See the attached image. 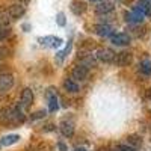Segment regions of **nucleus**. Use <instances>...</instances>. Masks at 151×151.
Here are the masks:
<instances>
[{
  "instance_id": "nucleus-11",
  "label": "nucleus",
  "mask_w": 151,
  "mask_h": 151,
  "mask_svg": "<svg viewBox=\"0 0 151 151\" xmlns=\"http://www.w3.org/2000/svg\"><path fill=\"white\" fill-rule=\"evenodd\" d=\"M113 8H115L113 2L103 0V2H100V3L95 6V12H97V14H100V15H106V14H109V12L113 11Z\"/></svg>"
},
{
  "instance_id": "nucleus-26",
  "label": "nucleus",
  "mask_w": 151,
  "mask_h": 151,
  "mask_svg": "<svg viewBox=\"0 0 151 151\" xmlns=\"http://www.w3.org/2000/svg\"><path fill=\"white\" fill-rule=\"evenodd\" d=\"M45 110H38V112H35L33 115H32V121H35V119H40V118H44L45 116Z\"/></svg>"
},
{
  "instance_id": "nucleus-32",
  "label": "nucleus",
  "mask_w": 151,
  "mask_h": 151,
  "mask_svg": "<svg viewBox=\"0 0 151 151\" xmlns=\"http://www.w3.org/2000/svg\"><path fill=\"white\" fill-rule=\"evenodd\" d=\"M74 151H86V150H85V148H76Z\"/></svg>"
},
{
  "instance_id": "nucleus-13",
  "label": "nucleus",
  "mask_w": 151,
  "mask_h": 151,
  "mask_svg": "<svg viewBox=\"0 0 151 151\" xmlns=\"http://www.w3.org/2000/svg\"><path fill=\"white\" fill-rule=\"evenodd\" d=\"M70 9H71L73 14H76V15H82V14H85V11H86V3L82 2V0H73Z\"/></svg>"
},
{
  "instance_id": "nucleus-9",
  "label": "nucleus",
  "mask_w": 151,
  "mask_h": 151,
  "mask_svg": "<svg viewBox=\"0 0 151 151\" xmlns=\"http://www.w3.org/2000/svg\"><path fill=\"white\" fill-rule=\"evenodd\" d=\"M47 98H48V112H56L59 109V103H58V94L53 88H50L47 91Z\"/></svg>"
},
{
  "instance_id": "nucleus-33",
  "label": "nucleus",
  "mask_w": 151,
  "mask_h": 151,
  "mask_svg": "<svg viewBox=\"0 0 151 151\" xmlns=\"http://www.w3.org/2000/svg\"><path fill=\"white\" fill-rule=\"evenodd\" d=\"M92 2H103V0H92Z\"/></svg>"
},
{
  "instance_id": "nucleus-25",
  "label": "nucleus",
  "mask_w": 151,
  "mask_h": 151,
  "mask_svg": "<svg viewBox=\"0 0 151 151\" xmlns=\"http://www.w3.org/2000/svg\"><path fill=\"white\" fill-rule=\"evenodd\" d=\"M11 33L9 27H0V40H5V38H8Z\"/></svg>"
},
{
  "instance_id": "nucleus-1",
  "label": "nucleus",
  "mask_w": 151,
  "mask_h": 151,
  "mask_svg": "<svg viewBox=\"0 0 151 151\" xmlns=\"http://www.w3.org/2000/svg\"><path fill=\"white\" fill-rule=\"evenodd\" d=\"M115 56H116V53L113 52L112 48H107V47H104V48H98V50H97V53H95L97 60L104 62V64H112V62L115 60Z\"/></svg>"
},
{
  "instance_id": "nucleus-5",
  "label": "nucleus",
  "mask_w": 151,
  "mask_h": 151,
  "mask_svg": "<svg viewBox=\"0 0 151 151\" xmlns=\"http://www.w3.org/2000/svg\"><path fill=\"white\" fill-rule=\"evenodd\" d=\"M33 103V91L30 88H24L21 95H20V107L21 109H27Z\"/></svg>"
},
{
  "instance_id": "nucleus-10",
  "label": "nucleus",
  "mask_w": 151,
  "mask_h": 151,
  "mask_svg": "<svg viewBox=\"0 0 151 151\" xmlns=\"http://www.w3.org/2000/svg\"><path fill=\"white\" fill-rule=\"evenodd\" d=\"M59 130H60V133L64 134L65 137H71V136L74 134V122H73V121H68V119L60 121Z\"/></svg>"
},
{
  "instance_id": "nucleus-23",
  "label": "nucleus",
  "mask_w": 151,
  "mask_h": 151,
  "mask_svg": "<svg viewBox=\"0 0 151 151\" xmlns=\"http://www.w3.org/2000/svg\"><path fill=\"white\" fill-rule=\"evenodd\" d=\"M56 23H58V26H60V27H64L65 24H67V20H65V14H64V12H59V14L56 15Z\"/></svg>"
},
{
  "instance_id": "nucleus-28",
  "label": "nucleus",
  "mask_w": 151,
  "mask_h": 151,
  "mask_svg": "<svg viewBox=\"0 0 151 151\" xmlns=\"http://www.w3.org/2000/svg\"><path fill=\"white\" fill-rule=\"evenodd\" d=\"M17 3H20V5H24V6H26V5L29 3V0H17Z\"/></svg>"
},
{
  "instance_id": "nucleus-21",
  "label": "nucleus",
  "mask_w": 151,
  "mask_h": 151,
  "mask_svg": "<svg viewBox=\"0 0 151 151\" xmlns=\"http://www.w3.org/2000/svg\"><path fill=\"white\" fill-rule=\"evenodd\" d=\"M70 50H71V41L68 42V45L65 47V50H62V52H58V53H56V60L59 62V64H60V62L64 60V58L70 53Z\"/></svg>"
},
{
  "instance_id": "nucleus-30",
  "label": "nucleus",
  "mask_w": 151,
  "mask_h": 151,
  "mask_svg": "<svg viewBox=\"0 0 151 151\" xmlns=\"http://www.w3.org/2000/svg\"><path fill=\"white\" fill-rule=\"evenodd\" d=\"M23 29H24V32H29L30 26H29V24H23Z\"/></svg>"
},
{
  "instance_id": "nucleus-14",
  "label": "nucleus",
  "mask_w": 151,
  "mask_h": 151,
  "mask_svg": "<svg viewBox=\"0 0 151 151\" xmlns=\"http://www.w3.org/2000/svg\"><path fill=\"white\" fill-rule=\"evenodd\" d=\"M133 9L137 11V12H141V14H144V15L147 17V15L151 14V3L147 2V0H141V2H137V3L133 6Z\"/></svg>"
},
{
  "instance_id": "nucleus-16",
  "label": "nucleus",
  "mask_w": 151,
  "mask_h": 151,
  "mask_svg": "<svg viewBox=\"0 0 151 151\" xmlns=\"http://www.w3.org/2000/svg\"><path fill=\"white\" fill-rule=\"evenodd\" d=\"M20 141V134H8V136H3L0 139V145L2 147H9V145H14Z\"/></svg>"
},
{
  "instance_id": "nucleus-24",
  "label": "nucleus",
  "mask_w": 151,
  "mask_h": 151,
  "mask_svg": "<svg viewBox=\"0 0 151 151\" xmlns=\"http://www.w3.org/2000/svg\"><path fill=\"white\" fill-rule=\"evenodd\" d=\"M113 151H134V150L127 144H119V145H116L115 148H113Z\"/></svg>"
},
{
  "instance_id": "nucleus-4",
  "label": "nucleus",
  "mask_w": 151,
  "mask_h": 151,
  "mask_svg": "<svg viewBox=\"0 0 151 151\" xmlns=\"http://www.w3.org/2000/svg\"><path fill=\"white\" fill-rule=\"evenodd\" d=\"M38 42L44 47H52V48H58L64 44V40L59 36H44V38H38Z\"/></svg>"
},
{
  "instance_id": "nucleus-15",
  "label": "nucleus",
  "mask_w": 151,
  "mask_h": 151,
  "mask_svg": "<svg viewBox=\"0 0 151 151\" xmlns=\"http://www.w3.org/2000/svg\"><path fill=\"white\" fill-rule=\"evenodd\" d=\"M95 33L98 36H101V38H107V36H112L113 30H112V27L109 26V24L101 23V24H97L95 26Z\"/></svg>"
},
{
  "instance_id": "nucleus-6",
  "label": "nucleus",
  "mask_w": 151,
  "mask_h": 151,
  "mask_svg": "<svg viewBox=\"0 0 151 151\" xmlns=\"http://www.w3.org/2000/svg\"><path fill=\"white\" fill-rule=\"evenodd\" d=\"M12 86H14V76L0 74V92H8Z\"/></svg>"
},
{
  "instance_id": "nucleus-8",
  "label": "nucleus",
  "mask_w": 151,
  "mask_h": 151,
  "mask_svg": "<svg viewBox=\"0 0 151 151\" xmlns=\"http://www.w3.org/2000/svg\"><path fill=\"white\" fill-rule=\"evenodd\" d=\"M132 60H133V56H132L130 52H121L115 56V60L113 62H115L118 67H127Z\"/></svg>"
},
{
  "instance_id": "nucleus-3",
  "label": "nucleus",
  "mask_w": 151,
  "mask_h": 151,
  "mask_svg": "<svg viewBox=\"0 0 151 151\" xmlns=\"http://www.w3.org/2000/svg\"><path fill=\"white\" fill-rule=\"evenodd\" d=\"M132 41V38L129 33L125 32H118V33H112L110 36V42L113 45H118V47H122V45H129Z\"/></svg>"
},
{
  "instance_id": "nucleus-22",
  "label": "nucleus",
  "mask_w": 151,
  "mask_h": 151,
  "mask_svg": "<svg viewBox=\"0 0 151 151\" xmlns=\"http://www.w3.org/2000/svg\"><path fill=\"white\" fill-rule=\"evenodd\" d=\"M9 24V17L6 14V11H0V27H8Z\"/></svg>"
},
{
  "instance_id": "nucleus-17",
  "label": "nucleus",
  "mask_w": 151,
  "mask_h": 151,
  "mask_svg": "<svg viewBox=\"0 0 151 151\" xmlns=\"http://www.w3.org/2000/svg\"><path fill=\"white\" fill-rule=\"evenodd\" d=\"M64 88H65V91H68L70 94H77L79 92V85L73 79H67L64 82Z\"/></svg>"
},
{
  "instance_id": "nucleus-27",
  "label": "nucleus",
  "mask_w": 151,
  "mask_h": 151,
  "mask_svg": "<svg viewBox=\"0 0 151 151\" xmlns=\"http://www.w3.org/2000/svg\"><path fill=\"white\" fill-rule=\"evenodd\" d=\"M58 147H59V150H60V151H67V147H65V144H64V142H59V144H58Z\"/></svg>"
},
{
  "instance_id": "nucleus-19",
  "label": "nucleus",
  "mask_w": 151,
  "mask_h": 151,
  "mask_svg": "<svg viewBox=\"0 0 151 151\" xmlns=\"http://www.w3.org/2000/svg\"><path fill=\"white\" fill-rule=\"evenodd\" d=\"M95 64H97V58H94L92 55H89V56H85V58L80 60V65H83V67H88V68L95 67Z\"/></svg>"
},
{
  "instance_id": "nucleus-18",
  "label": "nucleus",
  "mask_w": 151,
  "mask_h": 151,
  "mask_svg": "<svg viewBox=\"0 0 151 151\" xmlns=\"http://www.w3.org/2000/svg\"><path fill=\"white\" fill-rule=\"evenodd\" d=\"M139 71L144 76H151V60L150 59H144L139 62Z\"/></svg>"
},
{
  "instance_id": "nucleus-20",
  "label": "nucleus",
  "mask_w": 151,
  "mask_h": 151,
  "mask_svg": "<svg viewBox=\"0 0 151 151\" xmlns=\"http://www.w3.org/2000/svg\"><path fill=\"white\" fill-rule=\"evenodd\" d=\"M125 144L130 145L133 150H137V148L142 145V141H141L137 136H130V137H127V142H125Z\"/></svg>"
},
{
  "instance_id": "nucleus-12",
  "label": "nucleus",
  "mask_w": 151,
  "mask_h": 151,
  "mask_svg": "<svg viewBox=\"0 0 151 151\" xmlns=\"http://www.w3.org/2000/svg\"><path fill=\"white\" fill-rule=\"evenodd\" d=\"M144 14H141V12H137L134 9H132L130 12H127L125 14V20H127L129 23H133V24H141L144 21Z\"/></svg>"
},
{
  "instance_id": "nucleus-2",
  "label": "nucleus",
  "mask_w": 151,
  "mask_h": 151,
  "mask_svg": "<svg viewBox=\"0 0 151 151\" xmlns=\"http://www.w3.org/2000/svg\"><path fill=\"white\" fill-rule=\"evenodd\" d=\"M6 14H8V17L11 20H18V18H21L24 14H26V6L20 5V3H14V5H11L6 9Z\"/></svg>"
},
{
  "instance_id": "nucleus-31",
  "label": "nucleus",
  "mask_w": 151,
  "mask_h": 151,
  "mask_svg": "<svg viewBox=\"0 0 151 151\" xmlns=\"http://www.w3.org/2000/svg\"><path fill=\"white\" fill-rule=\"evenodd\" d=\"M147 97H148V98H150V100H151V88H150V89H148V91H147Z\"/></svg>"
},
{
  "instance_id": "nucleus-7",
  "label": "nucleus",
  "mask_w": 151,
  "mask_h": 151,
  "mask_svg": "<svg viewBox=\"0 0 151 151\" xmlns=\"http://www.w3.org/2000/svg\"><path fill=\"white\" fill-rule=\"evenodd\" d=\"M88 74H89V68L83 67V65H77V67H74V70L71 73V79L82 82V80H85L88 77Z\"/></svg>"
},
{
  "instance_id": "nucleus-29",
  "label": "nucleus",
  "mask_w": 151,
  "mask_h": 151,
  "mask_svg": "<svg viewBox=\"0 0 151 151\" xmlns=\"http://www.w3.org/2000/svg\"><path fill=\"white\" fill-rule=\"evenodd\" d=\"M5 53H6V50H5V48H0V59L5 56Z\"/></svg>"
}]
</instances>
